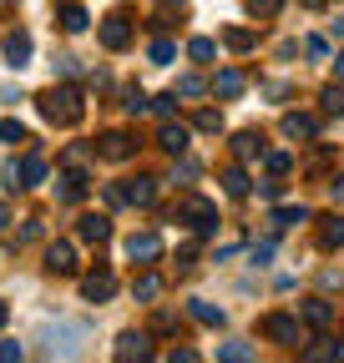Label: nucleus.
<instances>
[{"instance_id": "nucleus-30", "label": "nucleus", "mask_w": 344, "mask_h": 363, "mask_svg": "<svg viewBox=\"0 0 344 363\" xmlns=\"http://www.w3.org/2000/svg\"><path fill=\"white\" fill-rule=\"evenodd\" d=\"M299 358H309V363H314V358H344V343H334V338H319L314 348H299Z\"/></svg>"}, {"instance_id": "nucleus-31", "label": "nucleus", "mask_w": 344, "mask_h": 363, "mask_svg": "<svg viewBox=\"0 0 344 363\" xmlns=\"http://www.w3.org/2000/svg\"><path fill=\"white\" fill-rule=\"evenodd\" d=\"M319 106H324V116H344V86H324Z\"/></svg>"}, {"instance_id": "nucleus-35", "label": "nucleus", "mask_w": 344, "mask_h": 363, "mask_svg": "<svg viewBox=\"0 0 344 363\" xmlns=\"http://www.w3.org/2000/svg\"><path fill=\"white\" fill-rule=\"evenodd\" d=\"M41 182H46V157L31 152V157H26V187H41Z\"/></svg>"}, {"instance_id": "nucleus-10", "label": "nucleus", "mask_w": 344, "mask_h": 363, "mask_svg": "<svg viewBox=\"0 0 344 363\" xmlns=\"http://www.w3.org/2000/svg\"><path fill=\"white\" fill-rule=\"evenodd\" d=\"M279 131L289 136V142H314V136H319V121L304 116V111H289V116L279 121Z\"/></svg>"}, {"instance_id": "nucleus-38", "label": "nucleus", "mask_w": 344, "mask_h": 363, "mask_svg": "<svg viewBox=\"0 0 344 363\" xmlns=\"http://www.w3.org/2000/svg\"><path fill=\"white\" fill-rule=\"evenodd\" d=\"M178 328H183V318H178V313H167V308H162V313L152 318V333H162V338H172Z\"/></svg>"}, {"instance_id": "nucleus-12", "label": "nucleus", "mask_w": 344, "mask_h": 363, "mask_svg": "<svg viewBox=\"0 0 344 363\" xmlns=\"http://www.w3.org/2000/svg\"><path fill=\"white\" fill-rule=\"evenodd\" d=\"M81 262H76V247L71 242H51L46 247V272H56V278H71Z\"/></svg>"}, {"instance_id": "nucleus-13", "label": "nucleus", "mask_w": 344, "mask_h": 363, "mask_svg": "<svg viewBox=\"0 0 344 363\" xmlns=\"http://www.w3.org/2000/svg\"><path fill=\"white\" fill-rule=\"evenodd\" d=\"M86 187H92V182H86V172L66 167V172L56 177V202H81V197H86Z\"/></svg>"}, {"instance_id": "nucleus-33", "label": "nucleus", "mask_w": 344, "mask_h": 363, "mask_svg": "<svg viewBox=\"0 0 344 363\" xmlns=\"http://www.w3.org/2000/svg\"><path fill=\"white\" fill-rule=\"evenodd\" d=\"M193 126H198V131H203V136H218V131H223V111H213V106H203V111H198V121H193Z\"/></svg>"}, {"instance_id": "nucleus-28", "label": "nucleus", "mask_w": 344, "mask_h": 363, "mask_svg": "<svg viewBox=\"0 0 344 363\" xmlns=\"http://www.w3.org/2000/svg\"><path fill=\"white\" fill-rule=\"evenodd\" d=\"M0 182H6V192H26V157L0 167Z\"/></svg>"}, {"instance_id": "nucleus-36", "label": "nucleus", "mask_w": 344, "mask_h": 363, "mask_svg": "<svg viewBox=\"0 0 344 363\" xmlns=\"http://www.w3.org/2000/svg\"><path fill=\"white\" fill-rule=\"evenodd\" d=\"M218 358L223 363H253V348L248 343H218Z\"/></svg>"}, {"instance_id": "nucleus-39", "label": "nucleus", "mask_w": 344, "mask_h": 363, "mask_svg": "<svg viewBox=\"0 0 344 363\" xmlns=\"http://www.w3.org/2000/svg\"><path fill=\"white\" fill-rule=\"evenodd\" d=\"M0 142H6V147H16V142H26V126H21L16 116H6V121H0Z\"/></svg>"}, {"instance_id": "nucleus-51", "label": "nucleus", "mask_w": 344, "mask_h": 363, "mask_svg": "<svg viewBox=\"0 0 344 363\" xmlns=\"http://www.w3.org/2000/svg\"><path fill=\"white\" fill-rule=\"evenodd\" d=\"M334 202H344V177H334Z\"/></svg>"}, {"instance_id": "nucleus-45", "label": "nucleus", "mask_w": 344, "mask_h": 363, "mask_svg": "<svg viewBox=\"0 0 344 363\" xmlns=\"http://www.w3.org/2000/svg\"><path fill=\"white\" fill-rule=\"evenodd\" d=\"M193 262H198V242H183L178 247V267H193Z\"/></svg>"}, {"instance_id": "nucleus-47", "label": "nucleus", "mask_w": 344, "mask_h": 363, "mask_svg": "<svg viewBox=\"0 0 344 363\" xmlns=\"http://www.w3.org/2000/svg\"><path fill=\"white\" fill-rule=\"evenodd\" d=\"M269 257H274V242H253V262H258V267H264Z\"/></svg>"}, {"instance_id": "nucleus-27", "label": "nucleus", "mask_w": 344, "mask_h": 363, "mask_svg": "<svg viewBox=\"0 0 344 363\" xmlns=\"http://www.w3.org/2000/svg\"><path fill=\"white\" fill-rule=\"evenodd\" d=\"M122 106H127V116H142V111H152V96H147L142 86H127L122 91Z\"/></svg>"}, {"instance_id": "nucleus-29", "label": "nucleus", "mask_w": 344, "mask_h": 363, "mask_svg": "<svg viewBox=\"0 0 344 363\" xmlns=\"http://www.w3.org/2000/svg\"><path fill=\"white\" fill-rule=\"evenodd\" d=\"M188 56H193V61H203V66H208V61H213V56H218V40H213V35H193V40H188Z\"/></svg>"}, {"instance_id": "nucleus-5", "label": "nucleus", "mask_w": 344, "mask_h": 363, "mask_svg": "<svg viewBox=\"0 0 344 363\" xmlns=\"http://www.w3.org/2000/svg\"><path fill=\"white\" fill-rule=\"evenodd\" d=\"M81 338H86V328H51V323H46V328L36 333L41 353H71V348H76Z\"/></svg>"}, {"instance_id": "nucleus-50", "label": "nucleus", "mask_w": 344, "mask_h": 363, "mask_svg": "<svg viewBox=\"0 0 344 363\" xmlns=\"http://www.w3.org/2000/svg\"><path fill=\"white\" fill-rule=\"evenodd\" d=\"M299 6H304V11H324V6H329V0H299Z\"/></svg>"}, {"instance_id": "nucleus-25", "label": "nucleus", "mask_w": 344, "mask_h": 363, "mask_svg": "<svg viewBox=\"0 0 344 363\" xmlns=\"http://www.w3.org/2000/svg\"><path fill=\"white\" fill-rule=\"evenodd\" d=\"M132 298L137 303H157L162 298V278H157V272H142V278L132 283Z\"/></svg>"}, {"instance_id": "nucleus-32", "label": "nucleus", "mask_w": 344, "mask_h": 363, "mask_svg": "<svg viewBox=\"0 0 344 363\" xmlns=\"http://www.w3.org/2000/svg\"><path fill=\"white\" fill-rule=\"evenodd\" d=\"M172 91H178L183 101H198L203 91H208V81H203V76H178V86H172Z\"/></svg>"}, {"instance_id": "nucleus-40", "label": "nucleus", "mask_w": 344, "mask_h": 363, "mask_svg": "<svg viewBox=\"0 0 344 363\" xmlns=\"http://www.w3.org/2000/svg\"><path fill=\"white\" fill-rule=\"evenodd\" d=\"M152 111H157L162 121H172V116H178V91H167V96H152Z\"/></svg>"}, {"instance_id": "nucleus-14", "label": "nucleus", "mask_w": 344, "mask_h": 363, "mask_svg": "<svg viewBox=\"0 0 344 363\" xmlns=\"http://www.w3.org/2000/svg\"><path fill=\"white\" fill-rule=\"evenodd\" d=\"M228 147H233V162H264V157H269V152H264V136H258V131H238Z\"/></svg>"}, {"instance_id": "nucleus-49", "label": "nucleus", "mask_w": 344, "mask_h": 363, "mask_svg": "<svg viewBox=\"0 0 344 363\" xmlns=\"http://www.w3.org/2000/svg\"><path fill=\"white\" fill-rule=\"evenodd\" d=\"M6 227H11V207H6V202H0V233H6Z\"/></svg>"}, {"instance_id": "nucleus-48", "label": "nucleus", "mask_w": 344, "mask_h": 363, "mask_svg": "<svg viewBox=\"0 0 344 363\" xmlns=\"http://www.w3.org/2000/svg\"><path fill=\"white\" fill-rule=\"evenodd\" d=\"M21 353H26L21 343H0V363H11V358H21Z\"/></svg>"}, {"instance_id": "nucleus-8", "label": "nucleus", "mask_w": 344, "mask_h": 363, "mask_svg": "<svg viewBox=\"0 0 344 363\" xmlns=\"http://www.w3.org/2000/svg\"><path fill=\"white\" fill-rule=\"evenodd\" d=\"M112 293H117V278L107 267H97V272H86V278H81V298L86 303H107Z\"/></svg>"}, {"instance_id": "nucleus-15", "label": "nucleus", "mask_w": 344, "mask_h": 363, "mask_svg": "<svg viewBox=\"0 0 344 363\" xmlns=\"http://www.w3.org/2000/svg\"><path fill=\"white\" fill-rule=\"evenodd\" d=\"M122 187H127V202L132 207H152L157 202V177H127Z\"/></svg>"}, {"instance_id": "nucleus-56", "label": "nucleus", "mask_w": 344, "mask_h": 363, "mask_svg": "<svg viewBox=\"0 0 344 363\" xmlns=\"http://www.w3.org/2000/svg\"><path fill=\"white\" fill-rule=\"evenodd\" d=\"M0 6H11V0H0Z\"/></svg>"}, {"instance_id": "nucleus-11", "label": "nucleus", "mask_w": 344, "mask_h": 363, "mask_svg": "<svg viewBox=\"0 0 344 363\" xmlns=\"http://www.w3.org/2000/svg\"><path fill=\"white\" fill-rule=\"evenodd\" d=\"M127 257L132 262H157L162 257V238L157 233H132L127 238Z\"/></svg>"}, {"instance_id": "nucleus-44", "label": "nucleus", "mask_w": 344, "mask_h": 363, "mask_svg": "<svg viewBox=\"0 0 344 363\" xmlns=\"http://www.w3.org/2000/svg\"><path fill=\"white\" fill-rule=\"evenodd\" d=\"M102 192H107V202H112V207H127V187H122V182H107Z\"/></svg>"}, {"instance_id": "nucleus-54", "label": "nucleus", "mask_w": 344, "mask_h": 363, "mask_svg": "<svg viewBox=\"0 0 344 363\" xmlns=\"http://www.w3.org/2000/svg\"><path fill=\"white\" fill-rule=\"evenodd\" d=\"M6 318H11V308H6V303H0V328H6Z\"/></svg>"}, {"instance_id": "nucleus-42", "label": "nucleus", "mask_w": 344, "mask_h": 363, "mask_svg": "<svg viewBox=\"0 0 344 363\" xmlns=\"http://www.w3.org/2000/svg\"><path fill=\"white\" fill-rule=\"evenodd\" d=\"M56 71H61L66 81H76V76H81V61H76V56H56Z\"/></svg>"}, {"instance_id": "nucleus-20", "label": "nucleus", "mask_w": 344, "mask_h": 363, "mask_svg": "<svg viewBox=\"0 0 344 363\" xmlns=\"http://www.w3.org/2000/svg\"><path fill=\"white\" fill-rule=\"evenodd\" d=\"M6 61H11L16 71L31 66V35H26V30H11V35H6Z\"/></svg>"}, {"instance_id": "nucleus-7", "label": "nucleus", "mask_w": 344, "mask_h": 363, "mask_svg": "<svg viewBox=\"0 0 344 363\" xmlns=\"http://www.w3.org/2000/svg\"><path fill=\"white\" fill-rule=\"evenodd\" d=\"M117 363H132V358H152V333H122L112 348Z\"/></svg>"}, {"instance_id": "nucleus-53", "label": "nucleus", "mask_w": 344, "mask_h": 363, "mask_svg": "<svg viewBox=\"0 0 344 363\" xmlns=\"http://www.w3.org/2000/svg\"><path fill=\"white\" fill-rule=\"evenodd\" d=\"M334 35H339V40H344V16H339V21H334Z\"/></svg>"}, {"instance_id": "nucleus-55", "label": "nucleus", "mask_w": 344, "mask_h": 363, "mask_svg": "<svg viewBox=\"0 0 344 363\" xmlns=\"http://www.w3.org/2000/svg\"><path fill=\"white\" fill-rule=\"evenodd\" d=\"M157 6H183V0H157Z\"/></svg>"}, {"instance_id": "nucleus-41", "label": "nucleus", "mask_w": 344, "mask_h": 363, "mask_svg": "<svg viewBox=\"0 0 344 363\" xmlns=\"http://www.w3.org/2000/svg\"><path fill=\"white\" fill-rule=\"evenodd\" d=\"M264 167H269L274 177H289V167H294V157H289V152H269V157H264Z\"/></svg>"}, {"instance_id": "nucleus-9", "label": "nucleus", "mask_w": 344, "mask_h": 363, "mask_svg": "<svg viewBox=\"0 0 344 363\" xmlns=\"http://www.w3.org/2000/svg\"><path fill=\"white\" fill-rule=\"evenodd\" d=\"M76 238L102 247V242L112 238V217H102V212H86V217H76Z\"/></svg>"}, {"instance_id": "nucleus-34", "label": "nucleus", "mask_w": 344, "mask_h": 363, "mask_svg": "<svg viewBox=\"0 0 344 363\" xmlns=\"http://www.w3.org/2000/svg\"><path fill=\"white\" fill-rule=\"evenodd\" d=\"M147 56H152V61H157V66H167V61H172V56H178V40H167V35H157V40H152V45H147Z\"/></svg>"}, {"instance_id": "nucleus-37", "label": "nucleus", "mask_w": 344, "mask_h": 363, "mask_svg": "<svg viewBox=\"0 0 344 363\" xmlns=\"http://www.w3.org/2000/svg\"><path fill=\"white\" fill-rule=\"evenodd\" d=\"M243 6H248V16H253V21H274L284 0H243Z\"/></svg>"}, {"instance_id": "nucleus-18", "label": "nucleus", "mask_w": 344, "mask_h": 363, "mask_svg": "<svg viewBox=\"0 0 344 363\" xmlns=\"http://www.w3.org/2000/svg\"><path fill=\"white\" fill-rule=\"evenodd\" d=\"M56 26H61V30H66V35H81V30H86V26H92V16H86V11H81V6H76V0H66V6H61V11H56Z\"/></svg>"}, {"instance_id": "nucleus-23", "label": "nucleus", "mask_w": 344, "mask_h": 363, "mask_svg": "<svg viewBox=\"0 0 344 363\" xmlns=\"http://www.w3.org/2000/svg\"><path fill=\"white\" fill-rule=\"evenodd\" d=\"M223 45H228V51H238V56H248L253 45H258V35H253L248 26H228V30H223Z\"/></svg>"}, {"instance_id": "nucleus-43", "label": "nucleus", "mask_w": 344, "mask_h": 363, "mask_svg": "<svg viewBox=\"0 0 344 363\" xmlns=\"http://www.w3.org/2000/svg\"><path fill=\"white\" fill-rule=\"evenodd\" d=\"M304 51H309L314 61H329V40H319V35H309V40H304Z\"/></svg>"}, {"instance_id": "nucleus-52", "label": "nucleus", "mask_w": 344, "mask_h": 363, "mask_svg": "<svg viewBox=\"0 0 344 363\" xmlns=\"http://www.w3.org/2000/svg\"><path fill=\"white\" fill-rule=\"evenodd\" d=\"M334 76H339V81H344V51H339V56H334Z\"/></svg>"}, {"instance_id": "nucleus-4", "label": "nucleus", "mask_w": 344, "mask_h": 363, "mask_svg": "<svg viewBox=\"0 0 344 363\" xmlns=\"http://www.w3.org/2000/svg\"><path fill=\"white\" fill-rule=\"evenodd\" d=\"M92 152L102 157V162H132L137 157V142L127 131H102L97 142H92Z\"/></svg>"}, {"instance_id": "nucleus-6", "label": "nucleus", "mask_w": 344, "mask_h": 363, "mask_svg": "<svg viewBox=\"0 0 344 363\" xmlns=\"http://www.w3.org/2000/svg\"><path fill=\"white\" fill-rule=\"evenodd\" d=\"M97 35H102L107 51H127V45H132V26H127V16H102Z\"/></svg>"}, {"instance_id": "nucleus-3", "label": "nucleus", "mask_w": 344, "mask_h": 363, "mask_svg": "<svg viewBox=\"0 0 344 363\" xmlns=\"http://www.w3.org/2000/svg\"><path fill=\"white\" fill-rule=\"evenodd\" d=\"M258 333L274 338V343H284V348H299V343H304V323H299L294 313H269L264 323H258Z\"/></svg>"}, {"instance_id": "nucleus-1", "label": "nucleus", "mask_w": 344, "mask_h": 363, "mask_svg": "<svg viewBox=\"0 0 344 363\" xmlns=\"http://www.w3.org/2000/svg\"><path fill=\"white\" fill-rule=\"evenodd\" d=\"M36 106H41V116H46L51 126H76L86 116V101H81L76 86H46L36 96Z\"/></svg>"}, {"instance_id": "nucleus-46", "label": "nucleus", "mask_w": 344, "mask_h": 363, "mask_svg": "<svg viewBox=\"0 0 344 363\" xmlns=\"http://www.w3.org/2000/svg\"><path fill=\"white\" fill-rule=\"evenodd\" d=\"M258 197H269V202H279L284 197V182L274 177V182H264V187H258Z\"/></svg>"}, {"instance_id": "nucleus-21", "label": "nucleus", "mask_w": 344, "mask_h": 363, "mask_svg": "<svg viewBox=\"0 0 344 363\" xmlns=\"http://www.w3.org/2000/svg\"><path fill=\"white\" fill-rule=\"evenodd\" d=\"M299 313H304V323H309V328H329V323H334V303H324V298H309Z\"/></svg>"}, {"instance_id": "nucleus-26", "label": "nucleus", "mask_w": 344, "mask_h": 363, "mask_svg": "<svg viewBox=\"0 0 344 363\" xmlns=\"http://www.w3.org/2000/svg\"><path fill=\"white\" fill-rule=\"evenodd\" d=\"M223 192H228V197H238V202H243V197L253 192V187H248V172H243V167H228V172H223Z\"/></svg>"}, {"instance_id": "nucleus-16", "label": "nucleus", "mask_w": 344, "mask_h": 363, "mask_svg": "<svg viewBox=\"0 0 344 363\" xmlns=\"http://www.w3.org/2000/svg\"><path fill=\"white\" fill-rule=\"evenodd\" d=\"M314 222H319V247L324 252H339L344 247V217L329 212V217H314Z\"/></svg>"}, {"instance_id": "nucleus-19", "label": "nucleus", "mask_w": 344, "mask_h": 363, "mask_svg": "<svg viewBox=\"0 0 344 363\" xmlns=\"http://www.w3.org/2000/svg\"><path fill=\"white\" fill-rule=\"evenodd\" d=\"M243 86H248V81H243V71H233V66H228V71H218V76H213V96L233 101V96H243Z\"/></svg>"}, {"instance_id": "nucleus-22", "label": "nucleus", "mask_w": 344, "mask_h": 363, "mask_svg": "<svg viewBox=\"0 0 344 363\" xmlns=\"http://www.w3.org/2000/svg\"><path fill=\"white\" fill-rule=\"evenodd\" d=\"M188 313L198 318V323H203V328H223V318H228L223 308H213L208 298H193V303H188Z\"/></svg>"}, {"instance_id": "nucleus-24", "label": "nucleus", "mask_w": 344, "mask_h": 363, "mask_svg": "<svg viewBox=\"0 0 344 363\" xmlns=\"http://www.w3.org/2000/svg\"><path fill=\"white\" fill-rule=\"evenodd\" d=\"M274 233H284V227H299V222H314V212L309 207H274Z\"/></svg>"}, {"instance_id": "nucleus-2", "label": "nucleus", "mask_w": 344, "mask_h": 363, "mask_svg": "<svg viewBox=\"0 0 344 363\" xmlns=\"http://www.w3.org/2000/svg\"><path fill=\"white\" fill-rule=\"evenodd\" d=\"M178 222H188L198 238H208L213 227H218V202H208V197H183V202H178Z\"/></svg>"}, {"instance_id": "nucleus-17", "label": "nucleus", "mask_w": 344, "mask_h": 363, "mask_svg": "<svg viewBox=\"0 0 344 363\" xmlns=\"http://www.w3.org/2000/svg\"><path fill=\"white\" fill-rule=\"evenodd\" d=\"M188 136H193V131H188L183 121H162V131H157V142H162V152H172V157H183V152H188Z\"/></svg>"}]
</instances>
